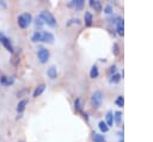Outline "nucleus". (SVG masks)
<instances>
[{
    "mask_svg": "<svg viewBox=\"0 0 153 142\" xmlns=\"http://www.w3.org/2000/svg\"><path fill=\"white\" fill-rule=\"evenodd\" d=\"M31 21H32V16L30 13H27V12L19 14L18 18H17V23H18L19 27H22V29L29 27V25L31 24Z\"/></svg>",
    "mask_w": 153,
    "mask_h": 142,
    "instance_id": "obj_1",
    "label": "nucleus"
},
{
    "mask_svg": "<svg viewBox=\"0 0 153 142\" xmlns=\"http://www.w3.org/2000/svg\"><path fill=\"white\" fill-rule=\"evenodd\" d=\"M39 18H41V20L44 23V24H47V25H49V26H56V19L54 18V16L49 12V11H41V13H39V16H38Z\"/></svg>",
    "mask_w": 153,
    "mask_h": 142,
    "instance_id": "obj_2",
    "label": "nucleus"
},
{
    "mask_svg": "<svg viewBox=\"0 0 153 142\" xmlns=\"http://www.w3.org/2000/svg\"><path fill=\"white\" fill-rule=\"evenodd\" d=\"M0 43L2 44V47L7 50V51H10V53H14V48H13V44H12V42H11V39L4 33V32H1L0 31Z\"/></svg>",
    "mask_w": 153,
    "mask_h": 142,
    "instance_id": "obj_3",
    "label": "nucleus"
},
{
    "mask_svg": "<svg viewBox=\"0 0 153 142\" xmlns=\"http://www.w3.org/2000/svg\"><path fill=\"white\" fill-rule=\"evenodd\" d=\"M103 98H104V95H103V93L100 91H94L92 93V95H91V104L94 107H99L102 105V103H103Z\"/></svg>",
    "mask_w": 153,
    "mask_h": 142,
    "instance_id": "obj_4",
    "label": "nucleus"
},
{
    "mask_svg": "<svg viewBox=\"0 0 153 142\" xmlns=\"http://www.w3.org/2000/svg\"><path fill=\"white\" fill-rule=\"evenodd\" d=\"M49 56H50V53L48 49L45 48H39L38 51H37V57L41 63H47L48 60H49Z\"/></svg>",
    "mask_w": 153,
    "mask_h": 142,
    "instance_id": "obj_5",
    "label": "nucleus"
},
{
    "mask_svg": "<svg viewBox=\"0 0 153 142\" xmlns=\"http://www.w3.org/2000/svg\"><path fill=\"white\" fill-rule=\"evenodd\" d=\"M41 42L53 43L54 42V35L49 31H41Z\"/></svg>",
    "mask_w": 153,
    "mask_h": 142,
    "instance_id": "obj_6",
    "label": "nucleus"
},
{
    "mask_svg": "<svg viewBox=\"0 0 153 142\" xmlns=\"http://www.w3.org/2000/svg\"><path fill=\"white\" fill-rule=\"evenodd\" d=\"M14 81H16L14 80V76H5V75H1L0 76V84L2 86H5V87H8V86L13 85Z\"/></svg>",
    "mask_w": 153,
    "mask_h": 142,
    "instance_id": "obj_7",
    "label": "nucleus"
},
{
    "mask_svg": "<svg viewBox=\"0 0 153 142\" xmlns=\"http://www.w3.org/2000/svg\"><path fill=\"white\" fill-rule=\"evenodd\" d=\"M116 30H117V33H118L120 36H123V35H124V21H123L122 18H118Z\"/></svg>",
    "mask_w": 153,
    "mask_h": 142,
    "instance_id": "obj_8",
    "label": "nucleus"
},
{
    "mask_svg": "<svg viewBox=\"0 0 153 142\" xmlns=\"http://www.w3.org/2000/svg\"><path fill=\"white\" fill-rule=\"evenodd\" d=\"M47 75H48L49 79H55V78L57 76V69H56V67H55V66L49 67V68L47 69Z\"/></svg>",
    "mask_w": 153,
    "mask_h": 142,
    "instance_id": "obj_9",
    "label": "nucleus"
},
{
    "mask_svg": "<svg viewBox=\"0 0 153 142\" xmlns=\"http://www.w3.org/2000/svg\"><path fill=\"white\" fill-rule=\"evenodd\" d=\"M27 103H29V101H27V99H22V100L17 104V109H16V110H17V112H18V113H22V112L25 110V107H26Z\"/></svg>",
    "mask_w": 153,
    "mask_h": 142,
    "instance_id": "obj_10",
    "label": "nucleus"
},
{
    "mask_svg": "<svg viewBox=\"0 0 153 142\" xmlns=\"http://www.w3.org/2000/svg\"><path fill=\"white\" fill-rule=\"evenodd\" d=\"M44 89H45V85H44V84H41V85H38V86L35 88V91H33L32 95H33L35 98H37V97H39V95L44 92Z\"/></svg>",
    "mask_w": 153,
    "mask_h": 142,
    "instance_id": "obj_11",
    "label": "nucleus"
},
{
    "mask_svg": "<svg viewBox=\"0 0 153 142\" xmlns=\"http://www.w3.org/2000/svg\"><path fill=\"white\" fill-rule=\"evenodd\" d=\"M68 6L74 7V8H76V10H80V8H82V6H84V0H73V1H71V2L68 4Z\"/></svg>",
    "mask_w": 153,
    "mask_h": 142,
    "instance_id": "obj_12",
    "label": "nucleus"
},
{
    "mask_svg": "<svg viewBox=\"0 0 153 142\" xmlns=\"http://www.w3.org/2000/svg\"><path fill=\"white\" fill-rule=\"evenodd\" d=\"M90 6H91L94 11H97V12H100V11H102V4H100V1H98V0H90Z\"/></svg>",
    "mask_w": 153,
    "mask_h": 142,
    "instance_id": "obj_13",
    "label": "nucleus"
},
{
    "mask_svg": "<svg viewBox=\"0 0 153 142\" xmlns=\"http://www.w3.org/2000/svg\"><path fill=\"white\" fill-rule=\"evenodd\" d=\"M84 20H85V25L86 26H91L92 25V20H93V17L91 14V12L86 11L85 12V16H84Z\"/></svg>",
    "mask_w": 153,
    "mask_h": 142,
    "instance_id": "obj_14",
    "label": "nucleus"
},
{
    "mask_svg": "<svg viewBox=\"0 0 153 142\" xmlns=\"http://www.w3.org/2000/svg\"><path fill=\"white\" fill-rule=\"evenodd\" d=\"M98 75H99L98 67H97L96 64H93L92 68H91V70H90V78H91V79H96V78H98Z\"/></svg>",
    "mask_w": 153,
    "mask_h": 142,
    "instance_id": "obj_15",
    "label": "nucleus"
},
{
    "mask_svg": "<svg viewBox=\"0 0 153 142\" xmlns=\"http://www.w3.org/2000/svg\"><path fill=\"white\" fill-rule=\"evenodd\" d=\"M92 140H93V142H106L104 136L98 134V132H93L92 134Z\"/></svg>",
    "mask_w": 153,
    "mask_h": 142,
    "instance_id": "obj_16",
    "label": "nucleus"
},
{
    "mask_svg": "<svg viewBox=\"0 0 153 142\" xmlns=\"http://www.w3.org/2000/svg\"><path fill=\"white\" fill-rule=\"evenodd\" d=\"M105 123H106L108 126L114 124V113H112V111H108L106 112V122Z\"/></svg>",
    "mask_w": 153,
    "mask_h": 142,
    "instance_id": "obj_17",
    "label": "nucleus"
},
{
    "mask_svg": "<svg viewBox=\"0 0 153 142\" xmlns=\"http://www.w3.org/2000/svg\"><path fill=\"white\" fill-rule=\"evenodd\" d=\"M31 42H33V43L41 42V31H36V32L32 33V36H31Z\"/></svg>",
    "mask_w": 153,
    "mask_h": 142,
    "instance_id": "obj_18",
    "label": "nucleus"
},
{
    "mask_svg": "<svg viewBox=\"0 0 153 142\" xmlns=\"http://www.w3.org/2000/svg\"><path fill=\"white\" fill-rule=\"evenodd\" d=\"M98 128H99V130H100L102 132H108V131H109V126L106 125V123H105L104 121H100V122L98 123Z\"/></svg>",
    "mask_w": 153,
    "mask_h": 142,
    "instance_id": "obj_19",
    "label": "nucleus"
},
{
    "mask_svg": "<svg viewBox=\"0 0 153 142\" xmlns=\"http://www.w3.org/2000/svg\"><path fill=\"white\" fill-rule=\"evenodd\" d=\"M121 121H122V113L120 111H116L114 113V122L116 124H121Z\"/></svg>",
    "mask_w": 153,
    "mask_h": 142,
    "instance_id": "obj_20",
    "label": "nucleus"
},
{
    "mask_svg": "<svg viewBox=\"0 0 153 142\" xmlns=\"http://www.w3.org/2000/svg\"><path fill=\"white\" fill-rule=\"evenodd\" d=\"M74 110L76 112H82V110H81V100L79 98H76L75 101H74Z\"/></svg>",
    "mask_w": 153,
    "mask_h": 142,
    "instance_id": "obj_21",
    "label": "nucleus"
},
{
    "mask_svg": "<svg viewBox=\"0 0 153 142\" xmlns=\"http://www.w3.org/2000/svg\"><path fill=\"white\" fill-rule=\"evenodd\" d=\"M120 80H121V75H120V74H117V73L112 74V75H111V78H110V82H111V84H117Z\"/></svg>",
    "mask_w": 153,
    "mask_h": 142,
    "instance_id": "obj_22",
    "label": "nucleus"
},
{
    "mask_svg": "<svg viewBox=\"0 0 153 142\" xmlns=\"http://www.w3.org/2000/svg\"><path fill=\"white\" fill-rule=\"evenodd\" d=\"M115 103H116V105H117V106L123 107V104H124V99H123V97H122V95H118V97H117V99L115 100Z\"/></svg>",
    "mask_w": 153,
    "mask_h": 142,
    "instance_id": "obj_23",
    "label": "nucleus"
},
{
    "mask_svg": "<svg viewBox=\"0 0 153 142\" xmlns=\"http://www.w3.org/2000/svg\"><path fill=\"white\" fill-rule=\"evenodd\" d=\"M43 24H44V23L41 20L39 17H37V18L35 19V26H36V29H41V27L43 26Z\"/></svg>",
    "mask_w": 153,
    "mask_h": 142,
    "instance_id": "obj_24",
    "label": "nucleus"
},
{
    "mask_svg": "<svg viewBox=\"0 0 153 142\" xmlns=\"http://www.w3.org/2000/svg\"><path fill=\"white\" fill-rule=\"evenodd\" d=\"M27 93H29V88L25 87V88H23L22 91H19V92L17 93V95H18V97H23V95H25V94H27Z\"/></svg>",
    "mask_w": 153,
    "mask_h": 142,
    "instance_id": "obj_25",
    "label": "nucleus"
},
{
    "mask_svg": "<svg viewBox=\"0 0 153 142\" xmlns=\"http://www.w3.org/2000/svg\"><path fill=\"white\" fill-rule=\"evenodd\" d=\"M112 53H114L115 56L118 55V44L117 43H114V45H112Z\"/></svg>",
    "mask_w": 153,
    "mask_h": 142,
    "instance_id": "obj_26",
    "label": "nucleus"
},
{
    "mask_svg": "<svg viewBox=\"0 0 153 142\" xmlns=\"http://www.w3.org/2000/svg\"><path fill=\"white\" fill-rule=\"evenodd\" d=\"M72 23H75V24H80V21H79V19H78V18H75V19H71V20L68 21V25H71Z\"/></svg>",
    "mask_w": 153,
    "mask_h": 142,
    "instance_id": "obj_27",
    "label": "nucleus"
},
{
    "mask_svg": "<svg viewBox=\"0 0 153 142\" xmlns=\"http://www.w3.org/2000/svg\"><path fill=\"white\" fill-rule=\"evenodd\" d=\"M104 11H105V13H108V14H109V13H111V11H112V8H111V6H106Z\"/></svg>",
    "mask_w": 153,
    "mask_h": 142,
    "instance_id": "obj_28",
    "label": "nucleus"
},
{
    "mask_svg": "<svg viewBox=\"0 0 153 142\" xmlns=\"http://www.w3.org/2000/svg\"><path fill=\"white\" fill-rule=\"evenodd\" d=\"M109 72L112 74V73H116V66H111L110 67V69H109Z\"/></svg>",
    "mask_w": 153,
    "mask_h": 142,
    "instance_id": "obj_29",
    "label": "nucleus"
},
{
    "mask_svg": "<svg viewBox=\"0 0 153 142\" xmlns=\"http://www.w3.org/2000/svg\"><path fill=\"white\" fill-rule=\"evenodd\" d=\"M120 142H123V140H122V138H121V140H120Z\"/></svg>",
    "mask_w": 153,
    "mask_h": 142,
    "instance_id": "obj_30",
    "label": "nucleus"
},
{
    "mask_svg": "<svg viewBox=\"0 0 153 142\" xmlns=\"http://www.w3.org/2000/svg\"><path fill=\"white\" fill-rule=\"evenodd\" d=\"M19 142H23V141H19Z\"/></svg>",
    "mask_w": 153,
    "mask_h": 142,
    "instance_id": "obj_31",
    "label": "nucleus"
}]
</instances>
